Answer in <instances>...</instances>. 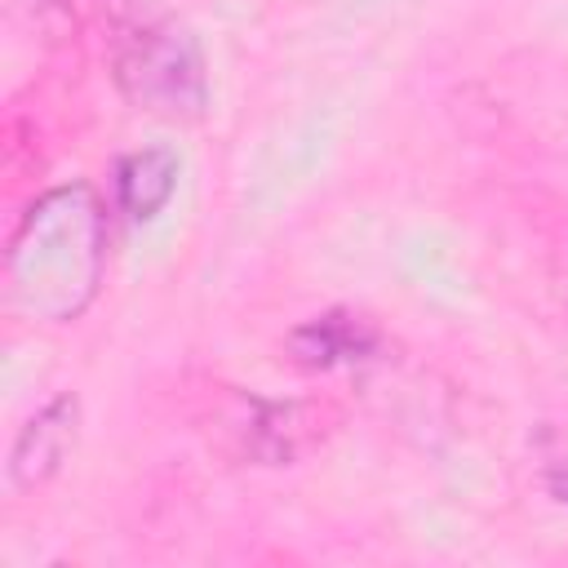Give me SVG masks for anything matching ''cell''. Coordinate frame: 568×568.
<instances>
[{"label": "cell", "mask_w": 568, "mask_h": 568, "mask_svg": "<svg viewBox=\"0 0 568 568\" xmlns=\"http://www.w3.org/2000/svg\"><path fill=\"white\" fill-rule=\"evenodd\" d=\"M115 89L146 115L195 124L209 111V62L191 27L164 9H133L111 36Z\"/></svg>", "instance_id": "obj_2"}, {"label": "cell", "mask_w": 568, "mask_h": 568, "mask_svg": "<svg viewBox=\"0 0 568 568\" xmlns=\"http://www.w3.org/2000/svg\"><path fill=\"white\" fill-rule=\"evenodd\" d=\"M102 262H106V213L89 186H58L40 195L4 257V284H9V306L44 320V324H67L75 320L98 284H102Z\"/></svg>", "instance_id": "obj_1"}, {"label": "cell", "mask_w": 568, "mask_h": 568, "mask_svg": "<svg viewBox=\"0 0 568 568\" xmlns=\"http://www.w3.org/2000/svg\"><path fill=\"white\" fill-rule=\"evenodd\" d=\"M178 178H182V160L173 146H138L120 155L111 178L120 213L129 222H151L178 195Z\"/></svg>", "instance_id": "obj_5"}, {"label": "cell", "mask_w": 568, "mask_h": 568, "mask_svg": "<svg viewBox=\"0 0 568 568\" xmlns=\"http://www.w3.org/2000/svg\"><path fill=\"white\" fill-rule=\"evenodd\" d=\"M537 448H541V484H546V493L568 506V439L546 430Z\"/></svg>", "instance_id": "obj_6"}, {"label": "cell", "mask_w": 568, "mask_h": 568, "mask_svg": "<svg viewBox=\"0 0 568 568\" xmlns=\"http://www.w3.org/2000/svg\"><path fill=\"white\" fill-rule=\"evenodd\" d=\"M80 435V399L75 395H53L49 404H40L13 435L9 448V484L18 493H36L44 488L71 457Z\"/></svg>", "instance_id": "obj_3"}, {"label": "cell", "mask_w": 568, "mask_h": 568, "mask_svg": "<svg viewBox=\"0 0 568 568\" xmlns=\"http://www.w3.org/2000/svg\"><path fill=\"white\" fill-rule=\"evenodd\" d=\"M288 355L293 364L311 373H333V368H359L382 355V328L346 306H333L288 333Z\"/></svg>", "instance_id": "obj_4"}]
</instances>
